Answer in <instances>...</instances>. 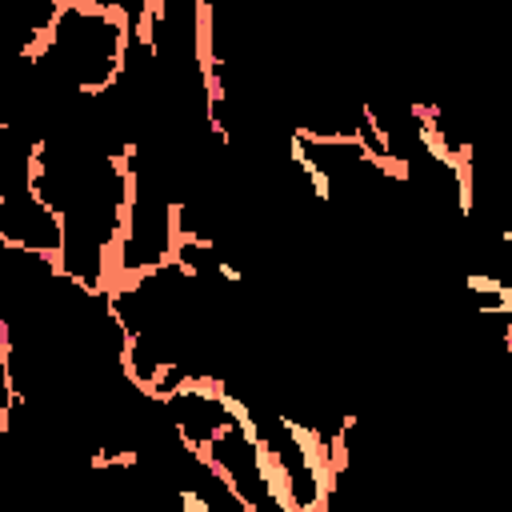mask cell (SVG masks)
Instances as JSON below:
<instances>
[{
    "instance_id": "cell-2",
    "label": "cell",
    "mask_w": 512,
    "mask_h": 512,
    "mask_svg": "<svg viewBox=\"0 0 512 512\" xmlns=\"http://www.w3.org/2000/svg\"><path fill=\"white\" fill-rule=\"evenodd\" d=\"M0 248L56 268V260H60V220L36 196V188L0 196Z\"/></svg>"
},
{
    "instance_id": "cell-1",
    "label": "cell",
    "mask_w": 512,
    "mask_h": 512,
    "mask_svg": "<svg viewBox=\"0 0 512 512\" xmlns=\"http://www.w3.org/2000/svg\"><path fill=\"white\" fill-rule=\"evenodd\" d=\"M136 8L116 0H56L52 32L40 48V68L76 100H104L120 88L132 40Z\"/></svg>"
}]
</instances>
